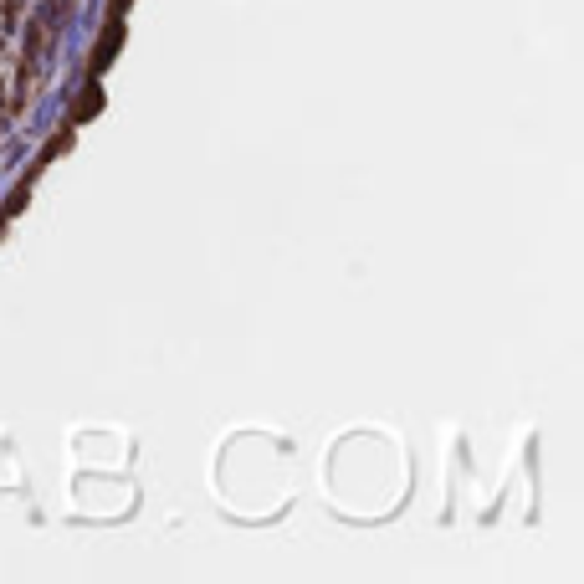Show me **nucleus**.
I'll return each instance as SVG.
<instances>
[{
    "mask_svg": "<svg viewBox=\"0 0 584 584\" xmlns=\"http://www.w3.org/2000/svg\"><path fill=\"white\" fill-rule=\"evenodd\" d=\"M103 113V88H82V97H78V108H72V124H88V118H97Z\"/></svg>",
    "mask_w": 584,
    "mask_h": 584,
    "instance_id": "1",
    "label": "nucleus"
},
{
    "mask_svg": "<svg viewBox=\"0 0 584 584\" xmlns=\"http://www.w3.org/2000/svg\"><path fill=\"white\" fill-rule=\"evenodd\" d=\"M118 42H124V26H118V21H108V32H103V47L93 51V72H103V67H108V57L118 51Z\"/></svg>",
    "mask_w": 584,
    "mask_h": 584,
    "instance_id": "2",
    "label": "nucleus"
},
{
    "mask_svg": "<svg viewBox=\"0 0 584 584\" xmlns=\"http://www.w3.org/2000/svg\"><path fill=\"white\" fill-rule=\"evenodd\" d=\"M67 139H72V134H57V139H47V149H42V159H57L67 149Z\"/></svg>",
    "mask_w": 584,
    "mask_h": 584,
    "instance_id": "3",
    "label": "nucleus"
},
{
    "mask_svg": "<svg viewBox=\"0 0 584 584\" xmlns=\"http://www.w3.org/2000/svg\"><path fill=\"white\" fill-rule=\"evenodd\" d=\"M124 11H128V0H108V21H124Z\"/></svg>",
    "mask_w": 584,
    "mask_h": 584,
    "instance_id": "4",
    "label": "nucleus"
}]
</instances>
